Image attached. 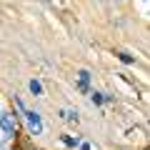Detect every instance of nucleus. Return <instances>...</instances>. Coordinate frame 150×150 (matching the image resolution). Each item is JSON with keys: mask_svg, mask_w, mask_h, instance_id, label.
Wrapping results in <instances>:
<instances>
[{"mask_svg": "<svg viewBox=\"0 0 150 150\" xmlns=\"http://www.w3.org/2000/svg\"><path fill=\"white\" fill-rule=\"evenodd\" d=\"M25 120H28V130L33 135H40L43 133V118L38 110H25Z\"/></svg>", "mask_w": 150, "mask_h": 150, "instance_id": "obj_2", "label": "nucleus"}, {"mask_svg": "<svg viewBox=\"0 0 150 150\" xmlns=\"http://www.w3.org/2000/svg\"><path fill=\"white\" fill-rule=\"evenodd\" d=\"M63 143L68 145V148H78V145H80V138H78V135H63Z\"/></svg>", "mask_w": 150, "mask_h": 150, "instance_id": "obj_4", "label": "nucleus"}, {"mask_svg": "<svg viewBox=\"0 0 150 150\" xmlns=\"http://www.w3.org/2000/svg\"><path fill=\"white\" fill-rule=\"evenodd\" d=\"M90 100L95 103V105H100V103H105V93H98V90L90 93Z\"/></svg>", "mask_w": 150, "mask_h": 150, "instance_id": "obj_7", "label": "nucleus"}, {"mask_svg": "<svg viewBox=\"0 0 150 150\" xmlns=\"http://www.w3.org/2000/svg\"><path fill=\"white\" fill-rule=\"evenodd\" d=\"M0 135H3L5 140L18 138V120H15V115H10V112H0Z\"/></svg>", "mask_w": 150, "mask_h": 150, "instance_id": "obj_1", "label": "nucleus"}, {"mask_svg": "<svg viewBox=\"0 0 150 150\" xmlns=\"http://www.w3.org/2000/svg\"><path fill=\"white\" fill-rule=\"evenodd\" d=\"M118 58L123 60L125 65H135V58H133V55H128V53H118Z\"/></svg>", "mask_w": 150, "mask_h": 150, "instance_id": "obj_8", "label": "nucleus"}, {"mask_svg": "<svg viewBox=\"0 0 150 150\" xmlns=\"http://www.w3.org/2000/svg\"><path fill=\"white\" fill-rule=\"evenodd\" d=\"M28 88H30V93H33V95H43V85H40V83H38V80H30V85H28Z\"/></svg>", "mask_w": 150, "mask_h": 150, "instance_id": "obj_5", "label": "nucleus"}, {"mask_svg": "<svg viewBox=\"0 0 150 150\" xmlns=\"http://www.w3.org/2000/svg\"><path fill=\"white\" fill-rule=\"evenodd\" d=\"M60 118H65V120H70V123H75V120H78V112H75V110H63V112H60Z\"/></svg>", "mask_w": 150, "mask_h": 150, "instance_id": "obj_6", "label": "nucleus"}, {"mask_svg": "<svg viewBox=\"0 0 150 150\" xmlns=\"http://www.w3.org/2000/svg\"><path fill=\"white\" fill-rule=\"evenodd\" d=\"M88 83H90V73H88V70H80V73H78V88H80L83 93H88Z\"/></svg>", "mask_w": 150, "mask_h": 150, "instance_id": "obj_3", "label": "nucleus"}]
</instances>
